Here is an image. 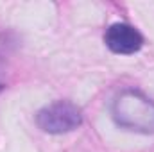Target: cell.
<instances>
[{"instance_id":"obj_1","label":"cell","mask_w":154,"mask_h":152,"mask_svg":"<svg viewBox=\"0 0 154 152\" xmlns=\"http://www.w3.org/2000/svg\"><path fill=\"white\" fill-rule=\"evenodd\" d=\"M111 114L116 125L129 132L154 134V102L138 90H122L113 100Z\"/></svg>"},{"instance_id":"obj_3","label":"cell","mask_w":154,"mask_h":152,"mask_svg":"<svg viewBox=\"0 0 154 152\" xmlns=\"http://www.w3.org/2000/svg\"><path fill=\"white\" fill-rule=\"evenodd\" d=\"M104 43L106 47L115 52V54H134L143 47V36L129 23H113L106 29L104 34Z\"/></svg>"},{"instance_id":"obj_2","label":"cell","mask_w":154,"mask_h":152,"mask_svg":"<svg viewBox=\"0 0 154 152\" xmlns=\"http://www.w3.org/2000/svg\"><path fill=\"white\" fill-rule=\"evenodd\" d=\"M82 123V113L75 104L59 100L54 102L36 114V125L48 134H66L75 131Z\"/></svg>"}]
</instances>
